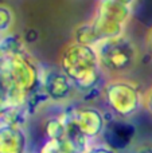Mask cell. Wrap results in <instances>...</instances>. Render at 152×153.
Segmentation results:
<instances>
[{"label":"cell","mask_w":152,"mask_h":153,"mask_svg":"<svg viewBox=\"0 0 152 153\" xmlns=\"http://www.w3.org/2000/svg\"><path fill=\"white\" fill-rule=\"evenodd\" d=\"M145 46H147V50L148 53L152 55V27L148 30L147 32V36H145Z\"/></svg>","instance_id":"19"},{"label":"cell","mask_w":152,"mask_h":153,"mask_svg":"<svg viewBox=\"0 0 152 153\" xmlns=\"http://www.w3.org/2000/svg\"><path fill=\"white\" fill-rule=\"evenodd\" d=\"M132 13V7L112 0H97L92 22L102 39L117 38L125 35L127 24L131 20Z\"/></svg>","instance_id":"5"},{"label":"cell","mask_w":152,"mask_h":153,"mask_svg":"<svg viewBox=\"0 0 152 153\" xmlns=\"http://www.w3.org/2000/svg\"><path fill=\"white\" fill-rule=\"evenodd\" d=\"M43 132L47 140H59L66 133V122L62 114L48 117L43 122Z\"/></svg>","instance_id":"12"},{"label":"cell","mask_w":152,"mask_h":153,"mask_svg":"<svg viewBox=\"0 0 152 153\" xmlns=\"http://www.w3.org/2000/svg\"><path fill=\"white\" fill-rule=\"evenodd\" d=\"M63 114L89 140L101 137L107 125L105 113L93 105H75L65 109Z\"/></svg>","instance_id":"6"},{"label":"cell","mask_w":152,"mask_h":153,"mask_svg":"<svg viewBox=\"0 0 152 153\" xmlns=\"http://www.w3.org/2000/svg\"><path fill=\"white\" fill-rule=\"evenodd\" d=\"M73 40L80 43V45L96 47L104 39L100 35V32L97 31V28L94 27L93 22L88 20V22H83V23H80L78 26L74 27V30H73Z\"/></svg>","instance_id":"10"},{"label":"cell","mask_w":152,"mask_h":153,"mask_svg":"<svg viewBox=\"0 0 152 153\" xmlns=\"http://www.w3.org/2000/svg\"><path fill=\"white\" fill-rule=\"evenodd\" d=\"M86 153H116V151L110 149L109 146H107L105 144H98V145L90 146Z\"/></svg>","instance_id":"17"},{"label":"cell","mask_w":152,"mask_h":153,"mask_svg":"<svg viewBox=\"0 0 152 153\" xmlns=\"http://www.w3.org/2000/svg\"><path fill=\"white\" fill-rule=\"evenodd\" d=\"M22 36H23V40L26 45H32V43H35L39 39V32L35 28H27Z\"/></svg>","instance_id":"16"},{"label":"cell","mask_w":152,"mask_h":153,"mask_svg":"<svg viewBox=\"0 0 152 153\" xmlns=\"http://www.w3.org/2000/svg\"><path fill=\"white\" fill-rule=\"evenodd\" d=\"M38 153H69L62 138L59 140H47L42 145Z\"/></svg>","instance_id":"15"},{"label":"cell","mask_w":152,"mask_h":153,"mask_svg":"<svg viewBox=\"0 0 152 153\" xmlns=\"http://www.w3.org/2000/svg\"><path fill=\"white\" fill-rule=\"evenodd\" d=\"M144 108L152 116V86L144 93Z\"/></svg>","instance_id":"18"},{"label":"cell","mask_w":152,"mask_h":153,"mask_svg":"<svg viewBox=\"0 0 152 153\" xmlns=\"http://www.w3.org/2000/svg\"><path fill=\"white\" fill-rule=\"evenodd\" d=\"M42 86L50 97L51 102H66L72 100L74 94H77L73 81L62 71L61 67L43 66Z\"/></svg>","instance_id":"7"},{"label":"cell","mask_w":152,"mask_h":153,"mask_svg":"<svg viewBox=\"0 0 152 153\" xmlns=\"http://www.w3.org/2000/svg\"><path fill=\"white\" fill-rule=\"evenodd\" d=\"M102 98L109 111L118 118L128 120L144 108V94L139 85L125 78L107 79Z\"/></svg>","instance_id":"3"},{"label":"cell","mask_w":152,"mask_h":153,"mask_svg":"<svg viewBox=\"0 0 152 153\" xmlns=\"http://www.w3.org/2000/svg\"><path fill=\"white\" fill-rule=\"evenodd\" d=\"M51 100L47 95V93L45 91L43 86L40 85L38 89H35L34 91H31L28 95L26 97V102H24V106L27 108L30 116H34L35 113L39 111V109H42L46 103H50Z\"/></svg>","instance_id":"13"},{"label":"cell","mask_w":152,"mask_h":153,"mask_svg":"<svg viewBox=\"0 0 152 153\" xmlns=\"http://www.w3.org/2000/svg\"><path fill=\"white\" fill-rule=\"evenodd\" d=\"M112 1L120 3V4H124V5H128V7L135 8V4H136L137 0H112Z\"/></svg>","instance_id":"20"},{"label":"cell","mask_w":152,"mask_h":153,"mask_svg":"<svg viewBox=\"0 0 152 153\" xmlns=\"http://www.w3.org/2000/svg\"><path fill=\"white\" fill-rule=\"evenodd\" d=\"M16 15L12 7L5 3H0V38L13 31Z\"/></svg>","instance_id":"14"},{"label":"cell","mask_w":152,"mask_h":153,"mask_svg":"<svg viewBox=\"0 0 152 153\" xmlns=\"http://www.w3.org/2000/svg\"><path fill=\"white\" fill-rule=\"evenodd\" d=\"M26 146L24 128L0 124V153H26Z\"/></svg>","instance_id":"9"},{"label":"cell","mask_w":152,"mask_h":153,"mask_svg":"<svg viewBox=\"0 0 152 153\" xmlns=\"http://www.w3.org/2000/svg\"><path fill=\"white\" fill-rule=\"evenodd\" d=\"M59 67L73 81L77 94L104 86L107 76L100 67L98 55L94 47L69 42L61 51Z\"/></svg>","instance_id":"1"},{"label":"cell","mask_w":152,"mask_h":153,"mask_svg":"<svg viewBox=\"0 0 152 153\" xmlns=\"http://www.w3.org/2000/svg\"><path fill=\"white\" fill-rule=\"evenodd\" d=\"M135 153H152V145H144L140 146L139 149H136Z\"/></svg>","instance_id":"21"},{"label":"cell","mask_w":152,"mask_h":153,"mask_svg":"<svg viewBox=\"0 0 152 153\" xmlns=\"http://www.w3.org/2000/svg\"><path fill=\"white\" fill-rule=\"evenodd\" d=\"M94 48L107 79L124 78L137 66L140 59L139 47L128 35L104 39Z\"/></svg>","instance_id":"2"},{"label":"cell","mask_w":152,"mask_h":153,"mask_svg":"<svg viewBox=\"0 0 152 153\" xmlns=\"http://www.w3.org/2000/svg\"><path fill=\"white\" fill-rule=\"evenodd\" d=\"M0 51L4 54L5 56H13L18 54L26 53L28 51L27 45L24 43L23 36L18 32H10L8 35L0 38Z\"/></svg>","instance_id":"11"},{"label":"cell","mask_w":152,"mask_h":153,"mask_svg":"<svg viewBox=\"0 0 152 153\" xmlns=\"http://www.w3.org/2000/svg\"><path fill=\"white\" fill-rule=\"evenodd\" d=\"M136 136V128L133 124L124 118L115 117L107 122L101 134L102 143L113 151H124L132 144Z\"/></svg>","instance_id":"8"},{"label":"cell","mask_w":152,"mask_h":153,"mask_svg":"<svg viewBox=\"0 0 152 153\" xmlns=\"http://www.w3.org/2000/svg\"><path fill=\"white\" fill-rule=\"evenodd\" d=\"M43 65L30 51L8 58L7 76L12 87L24 97L42 85Z\"/></svg>","instance_id":"4"}]
</instances>
